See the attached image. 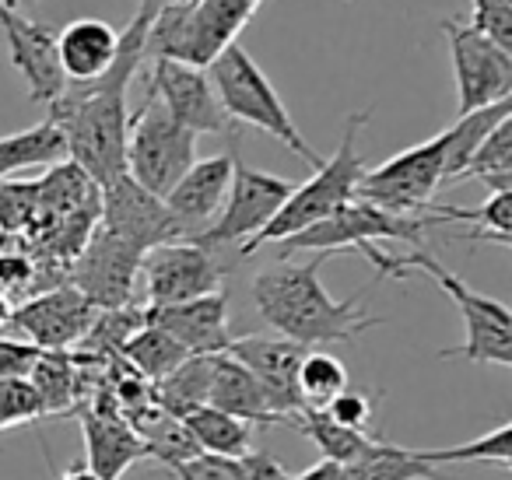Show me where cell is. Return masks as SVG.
<instances>
[{
	"label": "cell",
	"mask_w": 512,
	"mask_h": 480,
	"mask_svg": "<svg viewBox=\"0 0 512 480\" xmlns=\"http://www.w3.org/2000/svg\"><path fill=\"white\" fill-rule=\"evenodd\" d=\"M256 15L249 0H183L158 11L144 32V60H179L207 67L239 39Z\"/></svg>",
	"instance_id": "cell-6"
},
{
	"label": "cell",
	"mask_w": 512,
	"mask_h": 480,
	"mask_svg": "<svg viewBox=\"0 0 512 480\" xmlns=\"http://www.w3.org/2000/svg\"><path fill=\"white\" fill-rule=\"evenodd\" d=\"M141 281L148 309L176 305L225 291V263L218 260V249L200 246L193 239H176L144 253Z\"/></svg>",
	"instance_id": "cell-12"
},
{
	"label": "cell",
	"mask_w": 512,
	"mask_h": 480,
	"mask_svg": "<svg viewBox=\"0 0 512 480\" xmlns=\"http://www.w3.org/2000/svg\"><path fill=\"white\" fill-rule=\"evenodd\" d=\"M120 354L144 382H151V386H155L158 379H165V375H169L183 358H190V354H186L183 347L169 337V333L158 330V326H151L148 316H144V326H137V330L123 340Z\"/></svg>",
	"instance_id": "cell-31"
},
{
	"label": "cell",
	"mask_w": 512,
	"mask_h": 480,
	"mask_svg": "<svg viewBox=\"0 0 512 480\" xmlns=\"http://www.w3.org/2000/svg\"><path fill=\"white\" fill-rule=\"evenodd\" d=\"M204 71H207V78H211L214 92H218V102L228 120L264 130V134H271L278 144H285L292 155H299L309 169H320L323 158L309 148L302 130L295 127L292 113H288V106L281 102L278 88L271 85V78L260 71V64H256L239 43L221 50Z\"/></svg>",
	"instance_id": "cell-5"
},
{
	"label": "cell",
	"mask_w": 512,
	"mask_h": 480,
	"mask_svg": "<svg viewBox=\"0 0 512 480\" xmlns=\"http://www.w3.org/2000/svg\"><path fill=\"white\" fill-rule=\"evenodd\" d=\"M249 4H256V8H260V0H249Z\"/></svg>",
	"instance_id": "cell-48"
},
{
	"label": "cell",
	"mask_w": 512,
	"mask_h": 480,
	"mask_svg": "<svg viewBox=\"0 0 512 480\" xmlns=\"http://www.w3.org/2000/svg\"><path fill=\"white\" fill-rule=\"evenodd\" d=\"M4 8H11V11H29L32 4H39V0H0Z\"/></svg>",
	"instance_id": "cell-47"
},
{
	"label": "cell",
	"mask_w": 512,
	"mask_h": 480,
	"mask_svg": "<svg viewBox=\"0 0 512 480\" xmlns=\"http://www.w3.org/2000/svg\"><path fill=\"white\" fill-rule=\"evenodd\" d=\"M95 316H99V309L74 284H57V288H46L15 305L11 326L39 351H67V347L85 340Z\"/></svg>",
	"instance_id": "cell-16"
},
{
	"label": "cell",
	"mask_w": 512,
	"mask_h": 480,
	"mask_svg": "<svg viewBox=\"0 0 512 480\" xmlns=\"http://www.w3.org/2000/svg\"><path fill=\"white\" fill-rule=\"evenodd\" d=\"M186 428V435L193 438L200 452L221 459H235L242 452L253 449V424L239 421V417L225 414V410H214L211 403L190 410L186 417H179Z\"/></svg>",
	"instance_id": "cell-28"
},
{
	"label": "cell",
	"mask_w": 512,
	"mask_h": 480,
	"mask_svg": "<svg viewBox=\"0 0 512 480\" xmlns=\"http://www.w3.org/2000/svg\"><path fill=\"white\" fill-rule=\"evenodd\" d=\"M309 351L313 347H302L288 337H232L225 354L253 372L271 400V410L288 424L299 410H306L299 393V368Z\"/></svg>",
	"instance_id": "cell-17"
},
{
	"label": "cell",
	"mask_w": 512,
	"mask_h": 480,
	"mask_svg": "<svg viewBox=\"0 0 512 480\" xmlns=\"http://www.w3.org/2000/svg\"><path fill=\"white\" fill-rule=\"evenodd\" d=\"M0 29L8 39L11 67L29 85V99L39 106H50L64 92V74L57 60V29L43 22H32L25 11H11L0 4Z\"/></svg>",
	"instance_id": "cell-18"
},
{
	"label": "cell",
	"mask_w": 512,
	"mask_h": 480,
	"mask_svg": "<svg viewBox=\"0 0 512 480\" xmlns=\"http://www.w3.org/2000/svg\"><path fill=\"white\" fill-rule=\"evenodd\" d=\"M172 4H183V0H137V15H134V25H141V29L148 32L151 18H155L158 11L172 8Z\"/></svg>",
	"instance_id": "cell-44"
},
{
	"label": "cell",
	"mask_w": 512,
	"mask_h": 480,
	"mask_svg": "<svg viewBox=\"0 0 512 480\" xmlns=\"http://www.w3.org/2000/svg\"><path fill=\"white\" fill-rule=\"evenodd\" d=\"M172 477H176V480H239V477H235L232 459L207 456V452L176 463V466H172Z\"/></svg>",
	"instance_id": "cell-41"
},
{
	"label": "cell",
	"mask_w": 512,
	"mask_h": 480,
	"mask_svg": "<svg viewBox=\"0 0 512 480\" xmlns=\"http://www.w3.org/2000/svg\"><path fill=\"white\" fill-rule=\"evenodd\" d=\"M81 435H85L88 470H95L102 480H120L134 463L148 459V445L134 431V424L123 417V410L92 407L81 414Z\"/></svg>",
	"instance_id": "cell-21"
},
{
	"label": "cell",
	"mask_w": 512,
	"mask_h": 480,
	"mask_svg": "<svg viewBox=\"0 0 512 480\" xmlns=\"http://www.w3.org/2000/svg\"><path fill=\"white\" fill-rule=\"evenodd\" d=\"M323 256L309 263H281L274 270L253 277V305L278 337H288L302 347L316 344H341L355 340L369 326H379L383 316H372L355 298L337 302L320 281Z\"/></svg>",
	"instance_id": "cell-2"
},
{
	"label": "cell",
	"mask_w": 512,
	"mask_h": 480,
	"mask_svg": "<svg viewBox=\"0 0 512 480\" xmlns=\"http://www.w3.org/2000/svg\"><path fill=\"white\" fill-rule=\"evenodd\" d=\"M127 176L155 197H169L183 172L197 162V134L179 127L151 92L127 127Z\"/></svg>",
	"instance_id": "cell-8"
},
{
	"label": "cell",
	"mask_w": 512,
	"mask_h": 480,
	"mask_svg": "<svg viewBox=\"0 0 512 480\" xmlns=\"http://www.w3.org/2000/svg\"><path fill=\"white\" fill-rule=\"evenodd\" d=\"M207 403H211L214 410H225V414L253 424V428L256 424H285L271 410V400H267V393L260 389V382L253 379V372L242 368L235 358H228V354H214Z\"/></svg>",
	"instance_id": "cell-23"
},
{
	"label": "cell",
	"mask_w": 512,
	"mask_h": 480,
	"mask_svg": "<svg viewBox=\"0 0 512 480\" xmlns=\"http://www.w3.org/2000/svg\"><path fill=\"white\" fill-rule=\"evenodd\" d=\"M53 480H102V477L95 470H88L85 463H74V466H67L64 473H57Z\"/></svg>",
	"instance_id": "cell-45"
},
{
	"label": "cell",
	"mask_w": 512,
	"mask_h": 480,
	"mask_svg": "<svg viewBox=\"0 0 512 480\" xmlns=\"http://www.w3.org/2000/svg\"><path fill=\"white\" fill-rule=\"evenodd\" d=\"M120 53V32L102 18H78L57 29V60L67 85L99 81Z\"/></svg>",
	"instance_id": "cell-22"
},
{
	"label": "cell",
	"mask_w": 512,
	"mask_h": 480,
	"mask_svg": "<svg viewBox=\"0 0 512 480\" xmlns=\"http://www.w3.org/2000/svg\"><path fill=\"white\" fill-rule=\"evenodd\" d=\"M442 186V134L432 141H421L400 155L386 158L376 169H365L358 179V200L383 207L390 214L425 218L432 193Z\"/></svg>",
	"instance_id": "cell-10"
},
{
	"label": "cell",
	"mask_w": 512,
	"mask_h": 480,
	"mask_svg": "<svg viewBox=\"0 0 512 480\" xmlns=\"http://www.w3.org/2000/svg\"><path fill=\"white\" fill-rule=\"evenodd\" d=\"M456 81V116L512 99V53L470 25L442 18Z\"/></svg>",
	"instance_id": "cell-11"
},
{
	"label": "cell",
	"mask_w": 512,
	"mask_h": 480,
	"mask_svg": "<svg viewBox=\"0 0 512 480\" xmlns=\"http://www.w3.org/2000/svg\"><path fill=\"white\" fill-rule=\"evenodd\" d=\"M348 389V368L334 354L309 351L299 368V393L306 407H327L337 393Z\"/></svg>",
	"instance_id": "cell-35"
},
{
	"label": "cell",
	"mask_w": 512,
	"mask_h": 480,
	"mask_svg": "<svg viewBox=\"0 0 512 480\" xmlns=\"http://www.w3.org/2000/svg\"><path fill=\"white\" fill-rule=\"evenodd\" d=\"M288 424H292L295 431H302L309 442H316V449L323 452V459H330V463H341V466H351L355 459H362L365 452L376 445V435H369V431L344 428V424H337L323 407L299 410V414H295Z\"/></svg>",
	"instance_id": "cell-29"
},
{
	"label": "cell",
	"mask_w": 512,
	"mask_h": 480,
	"mask_svg": "<svg viewBox=\"0 0 512 480\" xmlns=\"http://www.w3.org/2000/svg\"><path fill=\"white\" fill-rule=\"evenodd\" d=\"M425 228L428 218H407V214L383 211L369 200H351L330 218L316 221V225L302 228L299 235H288L274 246H278L281 260L295 253H316L327 260L334 253H365L379 242H404V246L421 249L425 246Z\"/></svg>",
	"instance_id": "cell-7"
},
{
	"label": "cell",
	"mask_w": 512,
	"mask_h": 480,
	"mask_svg": "<svg viewBox=\"0 0 512 480\" xmlns=\"http://www.w3.org/2000/svg\"><path fill=\"white\" fill-rule=\"evenodd\" d=\"M39 354L43 351L36 344H29V340L0 337V379H25Z\"/></svg>",
	"instance_id": "cell-42"
},
{
	"label": "cell",
	"mask_w": 512,
	"mask_h": 480,
	"mask_svg": "<svg viewBox=\"0 0 512 480\" xmlns=\"http://www.w3.org/2000/svg\"><path fill=\"white\" fill-rule=\"evenodd\" d=\"M467 25L512 53V0H474V15Z\"/></svg>",
	"instance_id": "cell-38"
},
{
	"label": "cell",
	"mask_w": 512,
	"mask_h": 480,
	"mask_svg": "<svg viewBox=\"0 0 512 480\" xmlns=\"http://www.w3.org/2000/svg\"><path fill=\"white\" fill-rule=\"evenodd\" d=\"M323 410H327L337 424H344V428H351V431H365L372 421V400L365 393H355V389L337 393Z\"/></svg>",
	"instance_id": "cell-39"
},
{
	"label": "cell",
	"mask_w": 512,
	"mask_h": 480,
	"mask_svg": "<svg viewBox=\"0 0 512 480\" xmlns=\"http://www.w3.org/2000/svg\"><path fill=\"white\" fill-rule=\"evenodd\" d=\"M144 64V29L130 22L120 36V53L99 81L64 85L57 102L46 106V120L64 130L67 162H74L95 186L113 183L127 172V88Z\"/></svg>",
	"instance_id": "cell-1"
},
{
	"label": "cell",
	"mask_w": 512,
	"mask_h": 480,
	"mask_svg": "<svg viewBox=\"0 0 512 480\" xmlns=\"http://www.w3.org/2000/svg\"><path fill=\"white\" fill-rule=\"evenodd\" d=\"M36 417H43V407H39L29 379H0V431L29 424Z\"/></svg>",
	"instance_id": "cell-37"
},
{
	"label": "cell",
	"mask_w": 512,
	"mask_h": 480,
	"mask_svg": "<svg viewBox=\"0 0 512 480\" xmlns=\"http://www.w3.org/2000/svg\"><path fill=\"white\" fill-rule=\"evenodd\" d=\"M25 379H29L43 414H64V410L74 407V396H78V368H74L71 354L43 351Z\"/></svg>",
	"instance_id": "cell-32"
},
{
	"label": "cell",
	"mask_w": 512,
	"mask_h": 480,
	"mask_svg": "<svg viewBox=\"0 0 512 480\" xmlns=\"http://www.w3.org/2000/svg\"><path fill=\"white\" fill-rule=\"evenodd\" d=\"M232 162L235 155H211L197 158L190 169L183 172L176 186L165 197V207L176 218L183 239H197L214 218H218L221 204L228 197V183H232Z\"/></svg>",
	"instance_id": "cell-20"
},
{
	"label": "cell",
	"mask_w": 512,
	"mask_h": 480,
	"mask_svg": "<svg viewBox=\"0 0 512 480\" xmlns=\"http://www.w3.org/2000/svg\"><path fill=\"white\" fill-rule=\"evenodd\" d=\"M295 186L299 183H292V179L249 169L246 162L235 158L225 204H221L218 218H214L193 242L211 246V249L246 246V242H253L256 235L278 218V211L285 207V200L292 197Z\"/></svg>",
	"instance_id": "cell-9"
},
{
	"label": "cell",
	"mask_w": 512,
	"mask_h": 480,
	"mask_svg": "<svg viewBox=\"0 0 512 480\" xmlns=\"http://www.w3.org/2000/svg\"><path fill=\"white\" fill-rule=\"evenodd\" d=\"M211 368L214 354H190L172 368L165 379H158L151 386V403L158 410H165L169 417H186L190 410L204 407L207 389H211Z\"/></svg>",
	"instance_id": "cell-26"
},
{
	"label": "cell",
	"mask_w": 512,
	"mask_h": 480,
	"mask_svg": "<svg viewBox=\"0 0 512 480\" xmlns=\"http://www.w3.org/2000/svg\"><path fill=\"white\" fill-rule=\"evenodd\" d=\"M428 466H449V463H495L502 470L512 466V424H498L495 431L474 438L463 445H442V449H414Z\"/></svg>",
	"instance_id": "cell-34"
},
{
	"label": "cell",
	"mask_w": 512,
	"mask_h": 480,
	"mask_svg": "<svg viewBox=\"0 0 512 480\" xmlns=\"http://www.w3.org/2000/svg\"><path fill=\"white\" fill-rule=\"evenodd\" d=\"M60 162H67V141L64 130L53 120L0 137V179H11L29 169H53Z\"/></svg>",
	"instance_id": "cell-25"
},
{
	"label": "cell",
	"mask_w": 512,
	"mask_h": 480,
	"mask_svg": "<svg viewBox=\"0 0 512 480\" xmlns=\"http://www.w3.org/2000/svg\"><path fill=\"white\" fill-rule=\"evenodd\" d=\"M295 480H348V477H344V466H341V463H330V459H320V463H313L306 473H299Z\"/></svg>",
	"instance_id": "cell-43"
},
{
	"label": "cell",
	"mask_w": 512,
	"mask_h": 480,
	"mask_svg": "<svg viewBox=\"0 0 512 480\" xmlns=\"http://www.w3.org/2000/svg\"><path fill=\"white\" fill-rule=\"evenodd\" d=\"M99 228H106L116 239L130 242L141 253L183 239L165 200L141 190L127 172L116 176L113 183L99 186Z\"/></svg>",
	"instance_id": "cell-14"
},
{
	"label": "cell",
	"mask_w": 512,
	"mask_h": 480,
	"mask_svg": "<svg viewBox=\"0 0 512 480\" xmlns=\"http://www.w3.org/2000/svg\"><path fill=\"white\" fill-rule=\"evenodd\" d=\"M235 463V477L239 480H295L292 473L285 470L278 456H271L267 449H249L242 456L232 459Z\"/></svg>",
	"instance_id": "cell-40"
},
{
	"label": "cell",
	"mask_w": 512,
	"mask_h": 480,
	"mask_svg": "<svg viewBox=\"0 0 512 480\" xmlns=\"http://www.w3.org/2000/svg\"><path fill=\"white\" fill-rule=\"evenodd\" d=\"M428 228L442 225V221H467L474 225L463 232L470 242H495V246H512V190L491 193L481 207H449V204H428L425 211Z\"/></svg>",
	"instance_id": "cell-27"
},
{
	"label": "cell",
	"mask_w": 512,
	"mask_h": 480,
	"mask_svg": "<svg viewBox=\"0 0 512 480\" xmlns=\"http://www.w3.org/2000/svg\"><path fill=\"white\" fill-rule=\"evenodd\" d=\"M344 477L348 480H446L439 473V466H428L414 449L393 445L386 438H376V445L362 459L344 466Z\"/></svg>",
	"instance_id": "cell-30"
},
{
	"label": "cell",
	"mask_w": 512,
	"mask_h": 480,
	"mask_svg": "<svg viewBox=\"0 0 512 480\" xmlns=\"http://www.w3.org/2000/svg\"><path fill=\"white\" fill-rule=\"evenodd\" d=\"M144 253L130 242L109 235L106 228L95 225L88 235L85 249L71 263V284L95 305L99 312L134 305V291L141 281Z\"/></svg>",
	"instance_id": "cell-13"
},
{
	"label": "cell",
	"mask_w": 512,
	"mask_h": 480,
	"mask_svg": "<svg viewBox=\"0 0 512 480\" xmlns=\"http://www.w3.org/2000/svg\"><path fill=\"white\" fill-rule=\"evenodd\" d=\"M460 179H481L491 193L512 190V116L484 137Z\"/></svg>",
	"instance_id": "cell-33"
},
{
	"label": "cell",
	"mask_w": 512,
	"mask_h": 480,
	"mask_svg": "<svg viewBox=\"0 0 512 480\" xmlns=\"http://www.w3.org/2000/svg\"><path fill=\"white\" fill-rule=\"evenodd\" d=\"M509 116H512V99L456 116L453 127L442 130V183H456L463 176V169L470 165V158H474V151L481 148L484 137L502 120H509Z\"/></svg>",
	"instance_id": "cell-24"
},
{
	"label": "cell",
	"mask_w": 512,
	"mask_h": 480,
	"mask_svg": "<svg viewBox=\"0 0 512 480\" xmlns=\"http://www.w3.org/2000/svg\"><path fill=\"white\" fill-rule=\"evenodd\" d=\"M144 316H148L151 326L169 333L186 354H225L228 344H232L225 291L176 305H155V309L144 305Z\"/></svg>",
	"instance_id": "cell-19"
},
{
	"label": "cell",
	"mask_w": 512,
	"mask_h": 480,
	"mask_svg": "<svg viewBox=\"0 0 512 480\" xmlns=\"http://www.w3.org/2000/svg\"><path fill=\"white\" fill-rule=\"evenodd\" d=\"M407 270H418V274L432 277L442 291H446L449 302L460 309L463 326H467V337L460 347H446L442 358H463L474 361V365H502L512 368V316L498 298L477 295L467 281L453 274L449 267H442L428 249H414V253H383L376 274L379 277H407Z\"/></svg>",
	"instance_id": "cell-4"
},
{
	"label": "cell",
	"mask_w": 512,
	"mask_h": 480,
	"mask_svg": "<svg viewBox=\"0 0 512 480\" xmlns=\"http://www.w3.org/2000/svg\"><path fill=\"white\" fill-rule=\"evenodd\" d=\"M148 92L165 106V113L179 127L193 134H235L232 120L225 116L204 67L179 64V60H148Z\"/></svg>",
	"instance_id": "cell-15"
},
{
	"label": "cell",
	"mask_w": 512,
	"mask_h": 480,
	"mask_svg": "<svg viewBox=\"0 0 512 480\" xmlns=\"http://www.w3.org/2000/svg\"><path fill=\"white\" fill-rule=\"evenodd\" d=\"M11 323V298H4L0 295V330Z\"/></svg>",
	"instance_id": "cell-46"
},
{
	"label": "cell",
	"mask_w": 512,
	"mask_h": 480,
	"mask_svg": "<svg viewBox=\"0 0 512 480\" xmlns=\"http://www.w3.org/2000/svg\"><path fill=\"white\" fill-rule=\"evenodd\" d=\"M36 221V183L0 179V239L29 235Z\"/></svg>",
	"instance_id": "cell-36"
},
{
	"label": "cell",
	"mask_w": 512,
	"mask_h": 480,
	"mask_svg": "<svg viewBox=\"0 0 512 480\" xmlns=\"http://www.w3.org/2000/svg\"><path fill=\"white\" fill-rule=\"evenodd\" d=\"M372 120V109H358V113H348L344 120V134L341 144L330 158H323L320 169H313V176L306 183H299L292 190V197L285 200V207L278 211V218L256 235L253 242L239 246L242 256L260 253V246H274V242L288 239V235H299L302 228L316 225V221L330 218L334 211H341L344 204H351L358 190V179L365 172V158L358 151V137H362L365 123Z\"/></svg>",
	"instance_id": "cell-3"
}]
</instances>
